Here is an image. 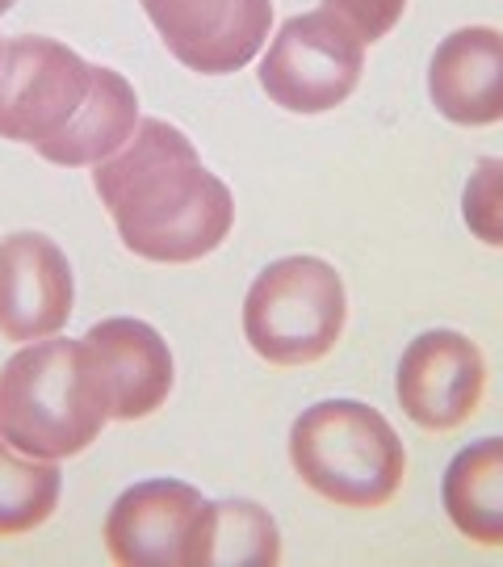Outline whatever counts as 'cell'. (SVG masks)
I'll use <instances>...</instances> for the list:
<instances>
[{"instance_id":"cell-9","label":"cell","mask_w":503,"mask_h":567,"mask_svg":"<svg viewBox=\"0 0 503 567\" xmlns=\"http://www.w3.org/2000/svg\"><path fill=\"white\" fill-rule=\"evenodd\" d=\"M395 391L411 425L423 433H453L479 412L486 395L483 349L453 328L420 332L402 349Z\"/></svg>"},{"instance_id":"cell-4","label":"cell","mask_w":503,"mask_h":567,"mask_svg":"<svg viewBox=\"0 0 503 567\" xmlns=\"http://www.w3.org/2000/svg\"><path fill=\"white\" fill-rule=\"evenodd\" d=\"M348 324L340 274L323 257H282L264 265L243 299V337L277 370L327 358Z\"/></svg>"},{"instance_id":"cell-7","label":"cell","mask_w":503,"mask_h":567,"mask_svg":"<svg viewBox=\"0 0 503 567\" xmlns=\"http://www.w3.org/2000/svg\"><path fill=\"white\" fill-rule=\"evenodd\" d=\"M168 55L198 76H231L273 30V0H139Z\"/></svg>"},{"instance_id":"cell-19","label":"cell","mask_w":503,"mask_h":567,"mask_svg":"<svg viewBox=\"0 0 503 567\" xmlns=\"http://www.w3.org/2000/svg\"><path fill=\"white\" fill-rule=\"evenodd\" d=\"M13 4H18V0H0V13H9V9H13Z\"/></svg>"},{"instance_id":"cell-6","label":"cell","mask_w":503,"mask_h":567,"mask_svg":"<svg viewBox=\"0 0 503 567\" xmlns=\"http://www.w3.org/2000/svg\"><path fill=\"white\" fill-rule=\"evenodd\" d=\"M97 63H84L72 47L42 34L4 42L0 60V140L42 143L60 140L93 93Z\"/></svg>"},{"instance_id":"cell-13","label":"cell","mask_w":503,"mask_h":567,"mask_svg":"<svg viewBox=\"0 0 503 567\" xmlns=\"http://www.w3.org/2000/svg\"><path fill=\"white\" fill-rule=\"evenodd\" d=\"M139 126V97L126 76H118L114 68L93 72V93L76 122L63 131L60 140L34 147L42 161H51L55 168H93V164L109 161L122 143L135 135Z\"/></svg>"},{"instance_id":"cell-17","label":"cell","mask_w":503,"mask_h":567,"mask_svg":"<svg viewBox=\"0 0 503 567\" xmlns=\"http://www.w3.org/2000/svg\"><path fill=\"white\" fill-rule=\"evenodd\" d=\"M462 219L474 240L486 248H503V156H486L474 164L462 189Z\"/></svg>"},{"instance_id":"cell-11","label":"cell","mask_w":503,"mask_h":567,"mask_svg":"<svg viewBox=\"0 0 503 567\" xmlns=\"http://www.w3.org/2000/svg\"><path fill=\"white\" fill-rule=\"evenodd\" d=\"M84 349L109 408V421H143L164 408L177 379V362L168 341L151 324L135 316L101 320L88 328Z\"/></svg>"},{"instance_id":"cell-8","label":"cell","mask_w":503,"mask_h":567,"mask_svg":"<svg viewBox=\"0 0 503 567\" xmlns=\"http://www.w3.org/2000/svg\"><path fill=\"white\" fill-rule=\"evenodd\" d=\"M206 508L181 480H143L126 487L105 517L109 559L126 567H198Z\"/></svg>"},{"instance_id":"cell-3","label":"cell","mask_w":503,"mask_h":567,"mask_svg":"<svg viewBox=\"0 0 503 567\" xmlns=\"http://www.w3.org/2000/svg\"><path fill=\"white\" fill-rule=\"evenodd\" d=\"M290 463L327 505L378 508L402 487L407 450L378 408L361 400H323L290 429Z\"/></svg>"},{"instance_id":"cell-10","label":"cell","mask_w":503,"mask_h":567,"mask_svg":"<svg viewBox=\"0 0 503 567\" xmlns=\"http://www.w3.org/2000/svg\"><path fill=\"white\" fill-rule=\"evenodd\" d=\"M76 278L63 248L42 231H18L0 240V337L42 341L60 337L72 320Z\"/></svg>"},{"instance_id":"cell-16","label":"cell","mask_w":503,"mask_h":567,"mask_svg":"<svg viewBox=\"0 0 503 567\" xmlns=\"http://www.w3.org/2000/svg\"><path fill=\"white\" fill-rule=\"evenodd\" d=\"M277 555H282L277 526L261 505L222 501L206 508L198 567H269L277 564Z\"/></svg>"},{"instance_id":"cell-18","label":"cell","mask_w":503,"mask_h":567,"mask_svg":"<svg viewBox=\"0 0 503 567\" xmlns=\"http://www.w3.org/2000/svg\"><path fill=\"white\" fill-rule=\"evenodd\" d=\"M327 9L340 13V18L357 30V39L369 47V42L386 39V34L399 25L407 0H327Z\"/></svg>"},{"instance_id":"cell-20","label":"cell","mask_w":503,"mask_h":567,"mask_svg":"<svg viewBox=\"0 0 503 567\" xmlns=\"http://www.w3.org/2000/svg\"><path fill=\"white\" fill-rule=\"evenodd\" d=\"M0 60H4V42H0Z\"/></svg>"},{"instance_id":"cell-14","label":"cell","mask_w":503,"mask_h":567,"mask_svg":"<svg viewBox=\"0 0 503 567\" xmlns=\"http://www.w3.org/2000/svg\"><path fill=\"white\" fill-rule=\"evenodd\" d=\"M441 505L462 538L503 547V437H483L453 454L441 480Z\"/></svg>"},{"instance_id":"cell-2","label":"cell","mask_w":503,"mask_h":567,"mask_svg":"<svg viewBox=\"0 0 503 567\" xmlns=\"http://www.w3.org/2000/svg\"><path fill=\"white\" fill-rule=\"evenodd\" d=\"M109 408L84 341L42 337L0 365V437L34 458H76L101 437Z\"/></svg>"},{"instance_id":"cell-5","label":"cell","mask_w":503,"mask_h":567,"mask_svg":"<svg viewBox=\"0 0 503 567\" xmlns=\"http://www.w3.org/2000/svg\"><path fill=\"white\" fill-rule=\"evenodd\" d=\"M361 72L365 42L323 4L315 13L290 18L273 34L261 60V89L290 114H327L357 93Z\"/></svg>"},{"instance_id":"cell-1","label":"cell","mask_w":503,"mask_h":567,"mask_svg":"<svg viewBox=\"0 0 503 567\" xmlns=\"http://www.w3.org/2000/svg\"><path fill=\"white\" fill-rule=\"evenodd\" d=\"M93 189L118 227V240L151 265L201 261L235 224L227 182L164 118H139L135 135L109 161L93 164Z\"/></svg>"},{"instance_id":"cell-12","label":"cell","mask_w":503,"mask_h":567,"mask_svg":"<svg viewBox=\"0 0 503 567\" xmlns=\"http://www.w3.org/2000/svg\"><path fill=\"white\" fill-rule=\"evenodd\" d=\"M428 97L453 126L503 118V34L495 25H462L432 51Z\"/></svg>"},{"instance_id":"cell-15","label":"cell","mask_w":503,"mask_h":567,"mask_svg":"<svg viewBox=\"0 0 503 567\" xmlns=\"http://www.w3.org/2000/svg\"><path fill=\"white\" fill-rule=\"evenodd\" d=\"M63 471L55 458H34L0 437V538L39 529L60 508Z\"/></svg>"}]
</instances>
